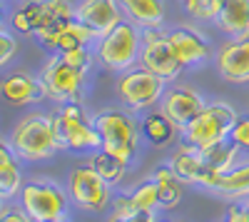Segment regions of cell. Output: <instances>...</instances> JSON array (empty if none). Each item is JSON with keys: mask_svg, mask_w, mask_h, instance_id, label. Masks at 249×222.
Wrapping results in <instances>:
<instances>
[{"mask_svg": "<svg viewBox=\"0 0 249 222\" xmlns=\"http://www.w3.org/2000/svg\"><path fill=\"white\" fill-rule=\"evenodd\" d=\"M50 123H53V132L60 150H100L102 148L95 123L88 120L85 110H82L77 100L62 103L50 115Z\"/></svg>", "mask_w": 249, "mask_h": 222, "instance_id": "6da1fadb", "label": "cell"}, {"mask_svg": "<svg viewBox=\"0 0 249 222\" xmlns=\"http://www.w3.org/2000/svg\"><path fill=\"white\" fill-rule=\"evenodd\" d=\"M237 123V112L224 105V103H214V105H204L199 110L197 117H192L184 125V143L192 145L197 150L212 148L217 143L230 140V132Z\"/></svg>", "mask_w": 249, "mask_h": 222, "instance_id": "7a4b0ae2", "label": "cell"}, {"mask_svg": "<svg viewBox=\"0 0 249 222\" xmlns=\"http://www.w3.org/2000/svg\"><path fill=\"white\" fill-rule=\"evenodd\" d=\"M60 150L48 115H28L13 130V152L23 160H50Z\"/></svg>", "mask_w": 249, "mask_h": 222, "instance_id": "3957f363", "label": "cell"}, {"mask_svg": "<svg viewBox=\"0 0 249 222\" xmlns=\"http://www.w3.org/2000/svg\"><path fill=\"white\" fill-rule=\"evenodd\" d=\"M95 128L102 140V150L112 152L122 163H130L140 145V128L122 110H105L95 117Z\"/></svg>", "mask_w": 249, "mask_h": 222, "instance_id": "277c9868", "label": "cell"}, {"mask_svg": "<svg viewBox=\"0 0 249 222\" xmlns=\"http://www.w3.org/2000/svg\"><path fill=\"white\" fill-rule=\"evenodd\" d=\"M140 40H142V35H140L137 25L130 23V20H122V23H117L107 35L100 37L97 50H95V57H97L107 70L122 73V70H127L135 60H137Z\"/></svg>", "mask_w": 249, "mask_h": 222, "instance_id": "5b68a950", "label": "cell"}, {"mask_svg": "<svg viewBox=\"0 0 249 222\" xmlns=\"http://www.w3.org/2000/svg\"><path fill=\"white\" fill-rule=\"evenodd\" d=\"M20 205L37 222H62L68 215V197L48 180H33L20 190Z\"/></svg>", "mask_w": 249, "mask_h": 222, "instance_id": "8992f818", "label": "cell"}, {"mask_svg": "<svg viewBox=\"0 0 249 222\" xmlns=\"http://www.w3.org/2000/svg\"><path fill=\"white\" fill-rule=\"evenodd\" d=\"M140 35H142V53H140L142 68L155 73L157 77H162L164 83L179 77L184 65L175 55L170 40H167V33H162L160 28H142Z\"/></svg>", "mask_w": 249, "mask_h": 222, "instance_id": "52a82bcc", "label": "cell"}, {"mask_svg": "<svg viewBox=\"0 0 249 222\" xmlns=\"http://www.w3.org/2000/svg\"><path fill=\"white\" fill-rule=\"evenodd\" d=\"M117 95L130 110L152 108L164 95V80L144 68L127 70L117 80Z\"/></svg>", "mask_w": 249, "mask_h": 222, "instance_id": "ba28073f", "label": "cell"}, {"mask_svg": "<svg viewBox=\"0 0 249 222\" xmlns=\"http://www.w3.org/2000/svg\"><path fill=\"white\" fill-rule=\"evenodd\" d=\"M68 192L72 203L85 212H100L110 203V183L105 177H100V172L90 165L72 170L68 180Z\"/></svg>", "mask_w": 249, "mask_h": 222, "instance_id": "9c48e42d", "label": "cell"}, {"mask_svg": "<svg viewBox=\"0 0 249 222\" xmlns=\"http://www.w3.org/2000/svg\"><path fill=\"white\" fill-rule=\"evenodd\" d=\"M40 80H43V85L48 90V97L57 100V103H68V100L80 97L85 73L70 68L60 55H55V57H50V63L43 68Z\"/></svg>", "mask_w": 249, "mask_h": 222, "instance_id": "30bf717a", "label": "cell"}, {"mask_svg": "<svg viewBox=\"0 0 249 222\" xmlns=\"http://www.w3.org/2000/svg\"><path fill=\"white\" fill-rule=\"evenodd\" d=\"M37 5H40V15H37L35 37L43 45L55 50L60 33L68 28V23L75 20V8L70 0H37Z\"/></svg>", "mask_w": 249, "mask_h": 222, "instance_id": "8fae6325", "label": "cell"}, {"mask_svg": "<svg viewBox=\"0 0 249 222\" xmlns=\"http://www.w3.org/2000/svg\"><path fill=\"white\" fill-rule=\"evenodd\" d=\"M217 73L230 83H249V37H232L214 57Z\"/></svg>", "mask_w": 249, "mask_h": 222, "instance_id": "7c38bea8", "label": "cell"}, {"mask_svg": "<svg viewBox=\"0 0 249 222\" xmlns=\"http://www.w3.org/2000/svg\"><path fill=\"white\" fill-rule=\"evenodd\" d=\"M122 8L117 0H85L75 8V18L85 23L97 37L107 35L117 23H122Z\"/></svg>", "mask_w": 249, "mask_h": 222, "instance_id": "4fadbf2b", "label": "cell"}, {"mask_svg": "<svg viewBox=\"0 0 249 222\" xmlns=\"http://www.w3.org/2000/svg\"><path fill=\"white\" fill-rule=\"evenodd\" d=\"M0 97H3L8 105L20 108V105L43 103L48 97V90L43 85V80H37L28 73H13V75L0 80Z\"/></svg>", "mask_w": 249, "mask_h": 222, "instance_id": "5bb4252c", "label": "cell"}, {"mask_svg": "<svg viewBox=\"0 0 249 222\" xmlns=\"http://www.w3.org/2000/svg\"><path fill=\"white\" fill-rule=\"evenodd\" d=\"M160 108L179 130H184V125L190 123L192 117L199 115L204 103H202L199 92H195L192 88H187V85H179V88H172V90H167L162 95Z\"/></svg>", "mask_w": 249, "mask_h": 222, "instance_id": "9a60e30c", "label": "cell"}, {"mask_svg": "<svg viewBox=\"0 0 249 222\" xmlns=\"http://www.w3.org/2000/svg\"><path fill=\"white\" fill-rule=\"evenodd\" d=\"M167 40L175 50V55L179 57V63L184 68L190 65H202L207 57L212 55V48L207 43V37L199 35L192 28H175L167 33Z\"/></svg>", "mask_w": 249, "mask_h": 222, "instance_id": "2e32d148", "label": "cell"}, {"mask_svg": "<svg viewBox=\"0 0 249 222\" xmlns=\"http://www.w3.org/2000/svg\"><path fill=\"white\" fill-rule=\"evenodd\" d=\"M214 23L230 37H249V0H217Z\"/></svg>", "mask_w": 249, "mask_h": 222, "instance_id": "e0dca14e", "label": "cell"}, {"mask_svg": "<svg viewBox=\"0 0 249 222\" xmlns=\"http://www.w3.org/2000/svg\"><path fill=\"white\" fill-rule=\"evenodd\" d=\"M237 150H239V148L232 143V140H224V143H217V145H212V148L199 150V152H202V163H204V172H207V180H204L202 187L212 190L217 180H219L227 170L234 167Z\"/></svg>", "mask_w": 249, "mask_h": 222, "instance_id": "ac0fdd59", "label": "cell"}, {"mask_svg": "<svg viewBox=\"0 0 249 222\" xmlns=\"http://www.w3.org/2000/svg\"><path fill=\"white\" fill-rule=\"evenodd\" d=\"M160 205V185L157 180H147V183L137 185L132 192L120 195L112 200V210L115 215H127V212H140V210H150L155 212V207Z\"/></svg>", "mask_w": 249, "mask_h": 222, "instance_id": "d6986e66", "label": "cell"}, {"mask_svg": "<svg viewBox=\"0 0 249 222\" xmlns=\"http://www.w3.org/2000/svg\"><path fill=\"white\" fill-rule=\"evenodd\" d=\"M170 167L175 170V175L182 180V183H190V185H204L207 172H204V163H202V152L192 145L179 148L175 152V157L170 160Z\"/></svg>", "mask_w": 249, "mask_h": 222, "instance_id": "ffe728a7", "label": "cell"}, {"mask_svg": "<svg viewBox=\"0 0 249 222\" xmlns=\"http://www.w3.org/2000/svg\"><path fill=\"white\" fill-rule=\"evenodd\" d=\"M124 18L137 28H160L164 20V5L162 0H117Z\"/></svg>", "mask_w": 249, "mask_h": 222, "instance_id": "44dd1931", "label": "cell"}, {"mask_svg": "<svg viewBox=\"0 0 249 222\" xmlns=\"http://www.w3.org/2000/svg\"><path fill=\"white\" fill-rule=\"evenodd\" d=\"M177 130H179V128H177L162 110L147 115V117L142 120V125H140L142 137L147 140L150 145H155V148H167L172 140H175V132H177Z\"/></svg>", "mask_w": 249, "mask_h": 222, "instance_id": "7402d4cb", "label": "cell"}, {"mask_svg": "<svg viewBox=\"0 0 249 222\" xmlns=\"http://www.w3.org/2000/svg\"><path fill=\"white\" fill-rule=\"evenodd\" d=\"M152 180H157V185H160V205L162 210H172L179 205V200H182V180L175 175V170L167 165V167H157L152 172Z\"/></svg>", "mask_w": 249, "mask_h": 222, "instance_id": "603a6c76", "label": "cell"}, {"mask_svg": "<svg viewBox=\"0 0 249 222\" xmlns=\"http://www.w3.org/2000/svg\"><path fill=\"white\" fill-rule=\"evenodd\" d=\"M212 192H219L224 197H249V163L227 170L214 183Z\"/></svg>", "mask_w": 249, "mask_h": 222, "instance_id": "cb8c5ba5", "label": "cell"}, {"mask_svg": "<svg viewBox=\"0 0 249 222\" xmlns=\"http://www.w3.org/2000/svg\"><path fill=\"white\" fill-rule=\"evenodd\" d=\"M90 167L100 172V177H105L110 185H117L120 180L124 177V172H127V163H122L120 157H115L112 152L107 150H95L92 157H90Z\"/></svg>", "mask_w": 249, "mask_h": 222, "instance_id": "d4e9b609", "label": "cell"}, {"mask_svg": "<svg viewBox=\"0 0 249 222\" xmlns=\"http://www.w3.org/2000/svg\"><path fill=\"white\" fill-rule=\"evenodd\" d=\"M95 37H97V35H95L85 23H80V20L75 18L72 23H68V28L60 33L57 43H55V50L62 53V50H72V48H88Z\"/></svg>", "mask_w": 249, "mask_h": 222, "instance_id": "484cf974", "label": "cell"}, {"mask_svg": "<svg viewBox=\"0 0 249 222\" xmlns=\"http://www.w3.org/2000/svg\"><path fill=\"white\" fill-rule=\"evenodd\" d=\"M37 15H40V5H37V0H25L23 8H18L10 18V23L18 33H30L35 35L37 30Z\"/></svg>", "mask_w": 249, "mask_h": 222, "instance_id": "4316f807", "label": "cell"}, {"mask_svg": "<svg viewBox=\"0 0 249 222\" xmlns=\"http://www.w3.org/2000/svg\"><path fill=\"white\" fill-rule=\"evenodd\" d=\"M20 185H23V175H20V167L15 160L0 165V195L13 197L15 192H20Z\"/></svg>", "mask_w": 249, "mask_h": 222, "instance_id": "83f0119b", "label": "cell"}, {"mask_svg": "<svg viewBox=\"0 0 249 222\" xmlns=\"http://www.w3.org/2000/svg\"><path fill=\"white\" fill-rule=\"evenodd\" d=\"M187 15L197 20H214L217 13V0H179Z\"/></svg>", "mask_w": 249, "mask_h": 222, "instance_id": "f1b7e54d", "label": "cell"}, {"mask_svg": "<svg viewBox=\"0 0 249 222\" xmlns=\"http://www.w3.org/2000/svg\"><path fill=\"white\" fill-rule=\"evenodd\" d=\"M65 63L70 65V68H75V70H80V73H88L90 70V65H92V55L88 53V48H72V50H62V53H57Z\"/></svg>", "mask_w": 249, "mask_h": 222, "instance_id": "f546056e", "label": "cell"}, {"mask_svg": "<svg viewBox=\"0 0 249 222\" xmlns=\"http://www.w3.org/2000/svg\"><path fill=\"white\" fill-rule=\"evenodd\" d=\"M230 140H232L237 148L249 150V115L237 117V123H234V128H232V132H230Z\"/></svg>", "mask_w": 249, "mask_h": 222, "instance_id": "4dcf8cb0", "label": "cell"}, {"mask_svg": "<svg viewBox=\"0 0 249 222\" xmlns=\"http://www.w3.org/2000/svg\"><path fill=\"white\" fill-rule=\"evenodd\" d=\"M15 50H18L15 37H13L8 30H3V28H0V68L10 63V57L15 55Z\"/></svg>", "mask_w": 249, "mask_h": 222, "instance_id": "1f68e13d", "label": "cell"}, {"mask_svg": "<svg viewBox=\"0 0 249 222\" xmlns=\"http://www.w3.org/2000/svg\"><path fill=\"white\" fill-rule=\"evenodd\" d=\"M107 222H157V220H155V212L140 210V212H127V215H115L112 212V217Z\"/></svg>", "mask_w": 249, "mask_h": 222, "instance_id": "d6a6232c", "label": "cell"}, {"mask_svg": "<svg viewBox=\"0 0 249 222\" xmlns=\"http://www.w3.org/2000/svg\"><path fill=\"white\" fill-rule=\"evenodd\" d=\"M0 222H33L30 215L20 207H5L3 215H0Z\"/></svg>", "mask_w": 249, "mask_h": 222, "instance_id": "836d02e7", "label": "cell"}, {"mask_svg": "<svg viewBox=\"0 0 249 222\" xmlns=\"http://www.w3.org/2000/svg\"><path fill=\"white\" fill-rule=\"evenodd\" d=\"M224 222H249V207L247 205H232L227 210Z\"/></svg>", "mask_w": 249, "mask_h": 222, "instance_id": "e575fe53", "label": "cell"}, {"mask_svg": "<svg viewBox=\"0 0 249 222\" xmlns=\"http://www.w3.org/2000/svg\"><path fill=\"white\" fill-rule=\"evenodd\" d=\"M13 155H15V152L3 143V140H0V165H5V163H10V160H15Z\"/></svg>", "mask_w": 249, "mask_h": 222, "instance_id": "d590c367", "label": "cell"}, {"mask_svg": "<svg viewBox=\"0 0 249 222\" xmlns=\"http://www.w3.org/2000/svg\"><path fill=\"white\" fill-rule=\"evenodd\" d=\"M3 200H5V197L0 195V215H3V210H5V203H3Z\"/></svg>", "mask_w": 249, "mask_h": 222, "instance_id": "8d00e7d4", "label": "cell"}, {"mask_svg": "<svg viewBox=\"0 0 249 222\" xmlns=\"http://www.w3.org/2000/svg\"><path fill=\"white\" fill-rule=\"evenodd\" d=\"M0 28H3V5H0Z\"/></svg>", "mask_w": 249, "mask_h": 222, "instance_id": "74e56055", "label": "cell"}, {"mask_svg": "<svg viewBox=\"0 0 249 222\" xmlns=\"http://www.w3.org/2000/svg\"><path fill=\"white\" fill-rule=\"evenodd\" d=\"M33 222H37V220H33ZM62 222H65V220H62Z\"/></svg>", "mask_w": 249, "mask_h": 222, "instance_id": "f35d334b", "label": "cell"}, {"mask_svg": "<svg viewBox=\"0 0 249 222\" xmlns=\"http://www.w3.org/2000/svg\"><path fill=\"white\" fill-rule=\"evenodd\" d=\"M247 207H249V205H247Z\"/></svg>", "mask_w": 249, "mask_h": 222, "instance_id": "ab89813d", "label": "cell"}]
</instances>
